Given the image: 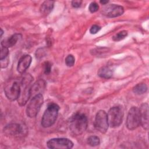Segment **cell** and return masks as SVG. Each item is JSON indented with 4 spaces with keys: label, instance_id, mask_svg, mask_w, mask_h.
<instances>
[{
    "label": "cell",
    "instance_id": "29",
    "mask_svg": "<svg viewBox=\"0 0 149 149\" xmlns=\"http://www.w3.org/2000/svg\"><path fill=\"white\" fill-rule=\"evenodd\" d=\"M3 33V31L2 30V29H1V37L2 36Z\"/></svg>",
    "mask_w": 149,
    "mask_h": 149
},
{
    "label": "cell",
    "instance_id": "4",
    "mask_svg": "<svg viewBox=\"0 0 149 149\" xmlns=\"http://www.w3.org/2000/svg\"><path fill=\"white\" fill-rule=\"evenodd\" d=\"M43 102L44 98L42 94H38L33 96L26 109L27 116L31 118L36 117L40 111Z\"/></svg>",
    "mask_w": 149,
    "mask_h": 149
},
{
    "label": "cell",
    "instance_id": "15",
    "mask_svg": "<svg viewBox=\"0 0 149 149\" xmlns=\"http://www.w3.org/2000/svg\"><path fill=\"white\" fill-rule=\"evenodd\" d=\"M22 38V35L19 33H15L10 36L9 37L1 41L2 47L9 48L14 46L17 41Z\"/></svg>",
    "mask_w": 149,
    "mask_h": 149
},
{
    "label": "cell",
    "instance_id": "24",
    "mask_svg": "<svg viewBox=\"0 0 149 149\" xmlns=\"http://www.w3.org/2000/svg\"><path fill=\"white\" fill-rule=\"evenodd\" d=\"M52 68V64L49 62H46L44 63V73L45 74H49L51 73Z\"/></svg>",
    "mask_w": 149,
    "mask_h": 149
},
{
    "label": "cell",
    "instance_id": "5",
    "mask_svg": "<svg viewBox=\"0 0 149 149\" xmlns=\"http://www.w3.org/2000/svg\"><path fill=\"white\" fill-rule=\"evenodd\" d=\"M109 126L113 128L119 127L122 123L123 112L120 107H113L107 113Z\"/></svg>",
    "mask_w": 149,
    "mask_h": 149
},
{
    "label": "cell",
    "instance_id": "28",
    "mask_svg": "<svg viewBox=\"0 0 149 149\" xmlns=\"http://www.w3.org/2000/svg\"><path fill=\"white\" fill-rule=\"evenodd\" d=\"M100 2L102 4V5H106L107 4L108 2H109V1H104V0H102V1H100Z\"/></svg>",
    "mask_w": 149,
    "mask_h": 149
},
{
    "label": "cell",
    "instance_id": "19",
    "mask_svg": "<svg viewBox=\"0 0 149 149\" xmlns=\"http://www.w3.org/2000/svg\"><path fill=\"white\" fill-rule=\"evenodd\" d=\"M87 142L89 146L91 147H95L98 146L100 144V138L97 136H91L88 137Z\"/></svg>",
    "mask_w": 149,
    "mask_h": 149
},
{
    "label": "cell",
    "instance_id": "2",
    "mask_svg": "<svg viewBox=\"0 0 149 149\" xmlns=\"http://www.w3.org/2000/svg\"><path fill=\"white\" fill-rule=\"evenodd\" d=\"M33 80V76L29 74H23L20 80V94L17 98L18 104L20 106H24L27 102L31 97V83Z\"/></svg>",
    "mask_w": 149,
    "mask_h": 149
},
{
    "label": "cell",
    "instance_id": "12",
    "mask_svg": "<svg viewBox=\"0 0 149 149\" xmlns=\"http://www.w3.org/2000/svg\"><path fill=\"white\" fill-rule=\"evenodd\" d=\"M139 109L140 125L147 130L148 129V105L147 103H143L141 105Z\"/></svg>",
    "mask_w": 149,
    "mask_h": 149
},
{
    "label": "cell",
    "instance_id": "1",
    "mask_svg": "<svg viewBox=\"0 0 149 149\" xmlns=\"http://www.w3.org/2000/svg\"><path fill=\"white\" fill-rule=\"evenodd\" d=\"M88 120L85 114L77 112L68 120V126L72 133L76 136L81 134L87 128Z\"/></svg>",
    "mask_w": 149,
    "mask_h": 149
},
{
    "label": "cell",
    "instance_id": "13",
    "mask_svg": "<svg viewBox=\"0 0 149 149\" xmlns=\"http://www.w3.org/2000/svg\"><path fill=\"white\" fill-rule=\"evenodd\" d=\"M31 56L30 55H24L19 59L17 66V70L19 73L24 74L26 70L29 68L31 63Z\"/></svg>",
    "mask_w": 149,
    "mask_h": 149
},
{
    "label": "cell",
    "instance_id": "22",
    "mask_svg": "<svg viewBox=\"0 0 149 149\" xmlns=\"http://www.w3.org/2000/svg\"><path fill=\"white\" fill-rule=\"evenodd\" d=\"M9 54V50L8 48L2 47L1 49V55H0V60L4 59L8 57Z\"/></svg>",
    "mask_w": 149,
    "mask_h": 149
},
{
    "label": "cell",
    "instance_id": "16",
    "mask_svg": "<svg viewBox=\"0 0 149 149\" xmlns=\"http://www.w3.org/2000/svg\"><path fill=\"white\" fill-rule=\"evenodd\" d=\"M54 5V1H45L41 5L40 8V13L43 16H47L52 10Z\"/></svg>",
    "mask_w": 149,
    "mask_h": 149
},
{
    "label": "cell",
    "instance_id": "8",
    "mask_svg": "<svg viewBox=\"0 0 149 149\" xmlns=\"http://www.w3.org/2000/svg\"><path fill=\"white\" fill-rule=\"evenodd\" d=\"M108 126L107 113L104 110H99L97 112L95 118V128L100 133H105L108 129Z\"/></svg>",
    "mask_w": 149,
    "mask_h": 149
},
{
    "label": "cell",
    "instance_id": "6",
    "mask_svg": "<svg viewBox=\"0 0 149 149\" xmlns=\"http://www.w3.org/2000/svg\"><path fill=\"white\" fill-rule=\"evenodd\" d=\"M126 125L130 130H134L140 125L139 109L137 107H132L129 109L126 118Z\"/></svg>",
    "mask_w": 149,
    "mask_h": 149
},
{
    "label": "cell",
    "instance_id": "3",
    "mask_svg": "<svg viewBox=\"0 0 149 149\" xmlns=\"http://www.w3.org/2000/svg\"><path fill=\"white\" fill-rule=\"evenodd\" d=\"M59 110V107L56 104H49L42 116L41 126L46 128L52 126L57 119Z\"/></svg>",
    "mask_w": 149,
    "mask_h": 149
},
{
    "label": "cell",
    "instance_id": "14",
    "mask_svg": "<svg viewBox=\"0 0 149 149\" xmlns=\"http://www.w3.org/2000/svg\"><path fill=\"white\" fill-rule=\"evenodd\" d=\"M46 87V83L42 79H40L34 83L31 88V96H34L38 94H41Z\"/></svg>",
    "mask_w": 149,
    "mask_h": 149
},
{
    "label": "cell",
    "instance_id": "20",
    "mask_svg": "<svg viewBox=\"0 0 149 149\" xmlns=\"http://www.w3.org/2000/svg\"><path fill=\"white\" fill-rule=\"evenodd\" d=\"M127 36V31L126 30H122L118 32L112 37V40L114 41H119L124 39Z\"/></svg>",
    "mask_w": 149,
    "mask_h": 149
},
{
    "label": "cell",
    "instance_id": "17",
    "mask_svg": "<svg viewBox=\"0 0 149 149\" xmlns=\"http://www.w3.org/2000/svg\"><path fill=\"white\" fill-rule=\"evenodd\" d=\"M97 74L103 79H109L113 74V69L110 66H102L98 70Z\"/></svg>",
    "mask_w": 149,
    "mask_h": 149
},
{
    "label": "cell",
    "instance_id": "21",
    "mask_svg": "<svg viewBox=\"0 0 149 149\" xmlns=\"http://www.w3.org/2000/svg\"><path fill=\"white\" fill-rule=\"evenodd\" d=\"M65 64L68 67H72L74 65V62H75V58L74 57V56L72 54L68 55L65 60Z\"/></svg>",
    "mask_w": 149,
    "mask_h": 149
},
{
    "label": "cell",
    "instance_id": "26",
    "mask_svg": "<svg viewBox=\"0 0 149 149\" xmlns=\"http://www.w3.org/2000/svg\"><path fill=\"white\" fill-rule=\"evenodd\" d=\"M82 3L81 1H73L71 2L72 6L74 8H78L81 6V4Z\"/></svg>",
    "mask_w": 149,
    "mask_h": 149
},
{
    "label": "cell",
    "instance_id": "10",
    "mask_svg": "<svg viewBox=\"0 0 149 149\" xmlns=\"http://www.w3.org/2000/svg\"><path fill=\"white\" fill-rule=\"evenodd\" d=\"M26 132L24 126L19 123H10L5 126L3 133L7 136L17 137L23 135Z\"/></svg>",
    "mask_w": 149,
    "mask_h": 149
},
{
    "label": "cell",
    "instance_id": "27",
    "mask_svg": "<svg viewBox=\"0 0 149 149\" xmlns=\"http://www.w3.org/2000/svg\"><path fill=\"white\" fill-rule=\"evenodd\" d=\"M8 60H9L8 57H7L6 58H5L4 59L1 60V68H5L8 66V63H9Z\"/></svg>",
    "mask_w": 149,
    "mask_h": 149
},
{
    "label": "cell",
    "instance_id": "11",
    "mask_svg": "<svg viewBox=\"0 0 149 149\" xmlns=\"http://www.w3.org/2000/svg\"><path fill=\"white\" fill-rule=\"evenodd\" d=\"M102 14L108 17L120 16L124 13L123 6L116 4H110L105 6L102 9Z\"/></svg>",
    "mask_w": 149,
    "mask_h": 149
},
{
    "label": "cell",
    "instance_id": "9",
    "mask_svg": "<svg viewBox=\"0 0 149 149\" xmlns=\"http://www.w3.org/2000/svg\"><path fill=\"white\" fill-rule=\"evenodd\" d=\"M73 143L67 138H53L47 142V146L51 149H70L73 147Z\"/></svg>",
    "mask_w": 149,
    "mask_h": 149
},
{
    "label": "cell",
    "instance_id": "23",
    "mask_svg": "<svg viewBox=\"0 0 149 149\" xmlns=\"http://www.w3.org/2000/svg\"><path fill=\"white\" fill-rule=\"evenodd\" d=\"M99 9V5L98 4L95 2H92L90 3L89 6H88V10L91 13H94Z\"/></svg>",
    "mask_w": 149,
    "mask_h": 149
},
{
    "label": "cell",
    "instance_id": "25",
    "mask_svg": "<svg viewBox=\"0 0 149 149\" xmlns=\"http://www.w3.org/2000/svg\"><path fill=\"white\" fill-rule=\"evenodd\" d=\"M100 30H101L100 26H99L98 25H97V24H94L91 27V28L90 29V33L91 34H95L97 33H98Z\"/></svg>",
    "mask_w": 149,
    "mask_h": 149
},
{
    "label": "cell",
    "instance_id": "7",
    "mask_svg": "<svg viewBox=\"0 0 149 149\" xmlns=\"http://www.w3.org/2000/svg\"><path fill=\"white\" fill-rule=\"evenodd\" d=\"M20 89V81L12 80L4 88V92L6 98L11 101L17 100Z\"/></svg>",
    "mask_w": 149,
    "mask_h": 149
},
{
    "label": "cell",
    "instance_id": "18",
    "mask_svg": "<svg viewBox=\"0 0 149 149\" xmlns=\"http://www.w3.org/2000/svg\"><path fill=\"white\" fill-rule=\"evenodd\" d=\"M147 89V86L145 83H139L133 87V91L136 94L141 95L146 93Z\"/></svg>",
    "mask_w": 149,
    "mask_h": 149
}]
</instances>
